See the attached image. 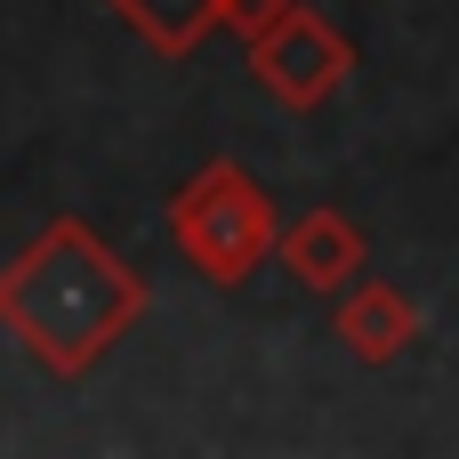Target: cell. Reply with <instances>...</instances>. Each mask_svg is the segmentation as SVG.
<instances>
[{"mask_svg":"<svg viewBox=\"0 0 459 459\" xmlns=\"http://www.w3.org/2000/svg\"><path fill=\"white\" fill-rule=\"evenodd\" d=\"M137 315H145V274L89 218H48L0 266V331L48 379H89L129 339Z\"/></svg>","mask_w":459,"mask_h":459,"instance_id":"cell-1","label":"cell"},{"mask_svg":"<svg viewBox=\"0 0 459 459\" xmlns=\"http://www.w3.org/2000/svg\"><path fill=\"white\" fill-rule=\"evenodd\" d=\"M274 194L242 169V161H202L178 194H169V242H178V258L202 274V282H218V290H234V282H250L266 258H274Z\"/></svg>","mask_w":459,"mask_h":459,"instance_id":"cell-2","label":"cell"},{"mask_svg":"<svg viewBox=\"0 0 459 459\" xmlns=\"http://www.w3.org/2000/svg\"><path fill=\"white\" fill-rule=\"evenodd\" d=\"M242 48H250V81H258L282 113H323V105L355 81V48H347V32H339L331 16H315L307 0L274 8Z\"/></svg>","mask_w":459,"mask_h":459,"instance_id":"cell-3","label":"cell"},{"mask_svg":"<svg viewBox=\"0 0 459 459\" xmlns=\"http://www.w3.org/2000/svg\"><path fill=\"white\" fill-rule=\"evenodd\" d=\"M274 258L315 290V299H339L355 274H363V226L347 218V210H307V218H290V226H274Z\"/></svg>","mask_w":459,"mask_h":459,"instance_id":"cell-4","label":"cell"},{"mask_svg":"<svg viewBox=\"0 0 459 459\" xmlns=\"http://www.w3.org/2000/svg\"><path fill=\"white\" fill-rule=\"evenodd\" d=\"M331 331H339V347H347L355 363L379 371V363H395V355L420 339V315H411V299H403L395 282H347Z\"/></svg>","mask_w":459,"mask_h":459,"instance_id":"cell-5","label":"cell"},{"mask_svg":"<svg viewBox=\"0 0 459 459\" xmlns=\"http://www.w3.org/2000/svg\"><path fill=\"white\" fill-rule=\"evenodd\" d=\"M153 56H194L218 32V0H105Z\"/></svg>","mask_w":459,"mask_h":459,"instance_id":"cell-6","label":"cell"},{"mask_svg":"<svg viewBox=\"0 0 459 459\" xmlns=\"http://www.w3.org/2000/svg\"><path fill=\"white\" fill-rule=\"evenodd\" d=\"M274 8H290V0H218V32H234V40H250Z\"/></svg>","mask_w":459,"mask_h":459,"instance_id":"cell-7","label":"cell"}]
</instances>
